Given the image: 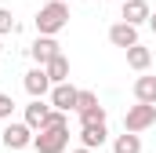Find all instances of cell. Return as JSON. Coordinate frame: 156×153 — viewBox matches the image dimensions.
<instances>
[{
	"instance_id": "cell-6",
	"label": "cell",
	"mask_w": 156,
	"mask_h": 153,
	"mask_svg": "<svg viewBox=\"0 0 156 153\" xmlns=\"http://www.w3.org/2000/svg\"><path fill=\"white\" fill-rule=\"evenodd\" d=\"M26 91H29L33 99H44V95L51 91V76H47L44 66H37V69H29V73H26Z\"/></svg>"
},
{
	"instance_id": "cell-16",
	"label": "cell",
	"mask_w": 156,
	"mask_h": 153,
	"mask_svg": "<svg viewBox=\"0 0 156 153\" xmlns=\"http://www.w3.org/2000/svg\"><path fill=\"white\" fill-rule=\"evenodd\" d=\"M94 124H105V106H94V110L80 113V128H94Z\"/></svg>"
},
{
	"instance_id": "cell-19",
	"label": "cell",
	"mask_w": 156,
	"mask_h": 153,
	"mask_svg": "<svg viewBox=\"0 0 156 153\" xmlns=\"http://www.w3.org/2000/svg\"><path fill=\"white\" fill-rule=\"evenodd\" d=\"M44 128H69V124H66V113L51 110V117H47V124H44Z\"/></svg>"
},
{
	"instance_id": "cell-20",
	"label": "cell",
	"mask_w": 156,
	"mask_h": 153,
	"mask_svg": "<svg viewBox=\"0 0 156 153\" xmlns=\"http://www.w3.org/2000/svg\"><path fill=\"white\" fill-rule=\"evenodd\" d=\"M11 29H15V22H11V11H4V7H0V37H4V33H11Z\"/></svg>"
},
{
	"instance_id": "cell-1",
	"label": "cell",
	"mask_w": 156,
	"mask_h": 153,
	"mask_svg": "<svg viewBox=\"0 0 156 153\" xmlns=\"http://www.w3.org/2000/svg\"><path fill=\"white\" fill-rule=\"evenodd\" d=\"M69 26V7L66 4H58V0H51V4H44L37 11V29L40 37H55L58 29H66Z\"/></svg>"
},
{
	"instance_id": "cell-21",
	"label": "cell",
	"mask_w": 156,
	"mask_h": 153,
	"mask_svg": "<svg viewBox=\"0 0 156 153\" xmlns=\"http://www.w3.org/2000/svg\"><path fill=\"white\" fill-rule=\"evenodd\" d=\"M149 26H153V33H156V11H153V15H149Z\"/></svg>"
},
{
	"instance_id": "cell-17",
	"label": "cell",
	"mask_w": 156,
	"mask_h": 153,
	"mask_svg": "<svg viewBox=\"0 0 156 153\" xmlns=\"http://www.w3.org/2000/svg\"><path fill=\"white\" fill-rule=\"evenodd\" d=\"M98 106V95L94 91H80V99H76V113H83V110H94Z\"/></svg>"
},
{
	"instance_id": "cell-4",
	"label": "cell",
	"mask_w": 156,
	"mask_h": 153,
	"mask_svg": "<svg viewBox=\"0 0 156 153\" xmlns=\"http://www.w3.org/2000/svg\"><path fill=\"white\" fill-rule=\"evenodd\" d=\"M0 139H4L7 150H26V146L33 142V128H29V124H11V120H7V128L0 131Z\"/></svg>"
},
{
	"instance_id": "cell-3",
	"label": "cell",
	"mask_w": 156,
	"mask_h": 153,
	"mask_svg": "<svg viewBox=\"0 0 156 153\" xmlns=\"http://www.w3.org/2000/svg\"><path fill=\"white\" fill-rule=\"evenodd\" d=\"M153 124H156V106L138 102V106H131V110L123 113V131H131V135H138V131H145V128H153Z\"/></svg>"
},
{
	"instance_id": "cell-14",
	"label": "cell",
	"mask_w": 156,
	"mask_h": 153,
	"mask_svg": "<svg viewBox=\"0 0 156 153\" xmlns=\"http://www.w3.org/2000/svg\"><path fill=\"white\" fill-rule=\"evenodd\" d=\"M149 62H153V51H149V47L134 44V47L127 51V66H131V69H138V73H142V69H149Z\"/></svg>"
},
{
	"instance_id": "cell-7",
	"label": "cell",
	"mask_w": 156,
	"mask_h": 153,
	"mask_svg": "<svg viewBox=\"0 0 156 153\" xmlns=\"http://www.w3.org/2000/svg\"><path fill=\"white\" fill-rule=\"evenodd\" d=\"M29 55L37 58L40 66H47L51 58H58V55H62V47H58V40H55V37H40L37 44L29 47Z\"/></svg>"
},
{
	"instance_id": "cell-24",
	"label": "cell",
	"mask_w": 156,
	"mask_h": 153,
	"mask_svg": "<svg viewBox=\"0 0 156 153\" xmlns=\"http://www.w3.org/2000/svg\"><path fill=\"white\" fill-rule=\"evenodd\" d=\"M0 51H4V47H0Z\"/></svg>"
},
{
	"instance_id": "cell-22",
	"label": "cell",
	"mask_w": 156,
	"mask_h": 153,
	"mask_svg": "<svg viewBox=\"0 0 156 153\" xmlns=\"http://www.w3.org/2000/svg\"><path fill=\"white\" fill-rule=\"evenodd\" d=\"M73 153H91V150H83V146H80V150H73Z\"/></svg>"
},
{
	"instance_id": "cell-26",
	"label": "cell",
	"mask_w": 156,
	"mask_h": 153,
	"mask_svg": "<svg viewBox=\"0 0 156 153\" xmlns=\"http://www.w3.org/2000/svg\"><path fill=\"white\" fill-rule=\"evenodd\" d=\"M123 4H127V0H123Z\"/></svg>"
},
{
	"instance_id": "cell-5",
	"label": "cell",
	"mask_w": 156,
	"mask_h": 153,
	"mask_svg": "<svg viewBox=\"0 0 156 153\" xmlns=\"http://www.w3.org/2000/svg\"><path fill=\"white\" fill-rule=\"evenodd\" d=\"M76 99H80V91L73 88V84H55V88H51V106H55L58 113L76 110Z\"/></svg>"
},
{
	"instance_id": "cell-2",
	"label": "cell",
	"mask_w": 156,
	"mask_h": 153,
	"mask_svg": "<svg viewBox=\"0 0 156 153\" xmlns=\"http://www.w3.org/2000/svg\"><path fill=\"white\" fill-rule=\"evenodd\" d=\"M37 153H66L69 150V128H44L33 135Z\"/></svg>"
},
{
	"instance_id": "cell-12",
	"label": "cell",
	"mask_w": 156,
	"mask_h": 153,
	"mask_svg": "<svg viewBox=\"0 0 156 153\" xmlns=\"http://www.w3.org/2000/svg\"><path fill=\"white\" fill-rule=\"evenodd\" d=\"M44 69H47V76H51V84H69V58H66V55L51 58Z\"/></svg>"
},
{
	"instance_id": "cell-18",
	"label": "cell",
	"mask_w": 156,
	"mask_h": 153,
	"mask_svg": "<svg viewBox=\"0 0 156 153\" xmlns=\"http://www.w3.org/2000/svg\"><path fill=\"white\" fill-rule=\"evenodd\" d=\"M11 110H15L11 95H0V120H11Z\"/></svg>"
},
{
	"instance_id": "cell-25",
	"label": "cell",
	"mask_w": 156,
	"mask_h": 153,
	"mask_svg": "<svg viewBox=\"0 0 156 153\" xmlns=\"http://www.w3.org/2000/svg\"><path fill=\"white\" fill-rule=\"evenodd\" d=\"M98 4H102V0H98Z\"/></svg>"
},
{
	"instance_id": "cell-15",
	"label": "cell",
	"mask_w": 156,
	"mask_h": 153,
	"mask_svg": "<svg viewBox=\"0 0 156 153\" xmlns=\"http://www.w3.org/2000/svg\"><path fill=\"white\" fill-rule=\"evenodd\" d=\"M113 153H142V139L131 135V131H123V135H116V142H113Z\"/></svg>"
},
{
	"instance_id": "cell-9",
	"label": "cell",
	"mask_w": 156,
	"mask_h": 153,
	"mask_svg": "<svg viewBox=\"0 0 156 153\" xmlns=\"http://www.w3.org/2000/svg\"><path fill=\"white\" fill-rule=\"evenodd\" d=\"M149 15H153V11H149L145 0H127V4H123V22L134 26V29H138L142 22H149Z\"/></svg>"
},
{
	"instance_id": "cell-13",
	"label": "cell",
	"mask_w": 156,
	"mask_h": 153,
	"mask_svg": "<svg viewBox=\"0 0 156 153\" xmlns=\"http://www.w3.org/2000/svg\"><path fill=\"white\" fill-rule=\"evenodd\" d=\"M105 139H109L105 124H94V128H80V142H83V150H94V146H102Z\"/></svg>"
},
{
	"instance_id": "cell-10",
	"label": "cell",
	"mask_w": 156,
	"mask_h": 153,
	"mask_svg": "<svg viewBox=\"0 0 156 153\" xmlns=\"http://www.w3.org/2000/svg\"><path fill=\"white\" fill-rule=\"evenodd\" d=\"M109 40H113L116 47H123V51H131V47L138 44V29H134V26H127V22H116V26L109 29Z\"/></svg>"
},
{
	"instance_id": "cell-8",
	"label": "cell",
	"mask_w": 156,
	"mask_h": 153,
	"mask_svg": "<svg viewBox=\"0 0 156 153\" xmlns=\"http://www.w3.org/2000/svg\"><path fill=\"white\" fill-rule=\"evenodd\" d=\"M47 117H51V106H47L44 99H33V102L26 106V124H29L33 131H44V124H47Z\"/></svg>"
},
{
	"instance_id": "cell-11",
	"label": "cell",
	"mask_w": 156,
	"mask_h": 153,
	"mask_svg": "<svg viewBox=\"0 0 156 153\" xmlns=\"http://www.w3.org/2000/svg\"><path fill=\"white\" fill-rule=\"evenodd\" d=\"M134 99L145 102V106H156V76H138L134 80Z\"/></svg>"
},
{
	"instance_id": "cell-23",
	"label": "cell",
	"mask_w": 156,
	"mask_h": 153,
	"mask_svg": "<svg viewBox=\"0 0 156 153\" xmlns=\"http://www.w3.org/2000/svg\"><path fill=\"white\" fill-rule=\"evenodd\" d=\"M58 4H66V0H58Z\"/></svg>"
}]
</instances>
